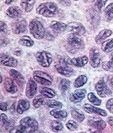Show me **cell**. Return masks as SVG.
<instances>
[{
    "mask_svg": "<svg viewBox=\"0 0 113 133\" xmlns=\"http://www.w3.org/2000/svg\"><path fill=\"white\" fill-rule=\"evenodd\" d=\"M84 44L80 35L76 34H70L68 35L65 47L71 54H75L76 52L84 48Z\"/></svg>",
    "mask_w": 113,
    "mask_h": 133,
    "instance_id": "obj_1",
    "label": "cell"
},
{
    "mask_svg": "<svg viewBox=\"0 0 113 133\" xmlns=\"http://www.w3.org/2000/svg\"><path fill=\"white\" fill-rule=\"evenodd\" d=\"M71 64V59L67 57H62L59 62V64H55V68L60 75L65 77H71L75 74V71L69 66Z\"/></svg>",
    "mask_w": 113,
    "mask_h": 133,
    "instance_id": "obj_2",
    "label": "cell"
},
{
    "mask_svg": "<svg viewBox=\"0 0 113 133\" xmlns=\"http://www.w3.org/2000/svg\"><path fill=\"white\" fill-rule=\"evenodd\" d=\"M36 10L37 14L43 17H53L57 13L58 7L53 2H46L39 5Z\"/></svg>",
    "mask_w": 113,
    "mask_h": 133,
    "instance_id": "obj_3",
    "label": "cell"
},
{
    "mask_svg": "<svg viewBox=\"0 0 113 133\" xmlns=\"http://www.w3.org/2000/svg\"><path fill=\"white\" fill-rule=\"evenodd\" d=\"M29 32L32 35L37 39H42L44 37L46 30L39 21L33 19L30 22L29 25Z\"/></svg>",
    "mask_w": 113,
    "mask_h": 133,
    "instance_id": "obj_4",
    "label": "cell"
},
{
    "mask_svg": "<svg viewBox=\"0 0 113 133\" xmlns=\"http://www.w3.org/2000/svg\"><path fill=\"white\" fill-rule=\"evenodd\" d=\"M20 124L25 129L27 133H35L39 128L37 120L30 117H26L21 119Z\"/></svg>",
    "mask_w": 113,
    "mask_h": 133,
    "instance_id": "obj_5",
    "label": "cell"
},
{
    "mask_svg": "<svg viewBox=\"0 0 113 133\" xmlns=\"http://www.w3.org/2000/svg\"><path fill=\"white\" fill-rule=\"evenodd\" d=\"M33 77H34L35 81L37 82L38 83L42 84V85L49 86L52 84V77L42 71L37 70V71L34 72Z\"/></svg>",
    "mask_w": 113,
    "mask_h": 133,
    "instance_id": "obj_6",
    "label": "cell"
},
{
    "mask_svg": "<svg viewBox=\"0 0 113 133\" xmlns=\"http://www.w3.org/2000/svg\"><path fill=\"white\" fill-rule=\"evenodd\" d=\"M36 59L39 65L43 67H49L52 62V55L45 51L37 52L36 54Z\"/></svg>",
    "mask_w": 113,
    "mask_h": 133,
    "instance_id": "obj_7",
    "label": "cell"
},
{
    "mask_svg": "<svg viewBox=\"0 0 113 133\" xmlns=\"http://www.w3.org/2000/svg\"><path fill=\"white\" fill-rule=\"evenodd\" d=\"M95 90L98 95L101 97H105L112 95V91L107 87L104 79H101L97 82L95 85Z\"/></svg>",
    "mask_w": 113,
    "mask_h": 133,
    "instance_id": "obj_8",
    "label": "cell"
},
{
    "mask_svg": "<svg viewBox=\"0 0 113 133\" xmlns=\"http://www.w3.org/2000/svg\"><path fill=\"white\" fill-rule=\"evenodd\" d=\"M27 23L24 19H19L12 24V30L14 34L19 35L26 31Z\"/></svg>",
    "mask_w": 113,
    "mask_h": 133,
    "instance_id": "obj_9",
    "label": "cell"
},
{
    "mask_svg": "<svg viewBox=\"0 0 113 133\" xmlns=\"http://www.w3.org/2000/svg\"><path fill=\"white\" fill-rule=\"evenodd\" d=\"M90 65L92 67H97L101 62V55L99 49L93 47L90 51Z\"/></svg>",
    "mask_w": 113,
    "mask_h": 133,
    "instance_id": "obj_10",
    "label": "cell"
},
{
    "mask_svg": "<svg viewBox=\"0 0 113 133\" xmlns=\"http://www.w3.org/2000/svg\"><path fill=\"white\" fill-rule=\"evenodd\" d=\"M67 29H68V31L72 32L73 34L78 35H84L86 32L84 26L81 23L77 22H72L68 24L67 25Z\"/></svg>",
    "mask_w": 113,
    "mask_h": 133,
    "instance_id": "obj_11",
    "label": "cell"
},
{
    "mask_svg": "<svg viewBox=\"0 0 113 133\" xmlns=\"http://www.w3.org/2000/svg\"><path fill=\"white\" fill-rule=\"evenodd\" d=\"M17 60L6 54H0V64L6 66H10V67H15L17 65Z\"/></svg>",
    "mask_w": 113,
    "mask_h": 133,
    "instance_id": "obj_12",
    "label": "cell"
},
{
    "mask_svg": "<svg viewBox=\"0 0 113 133\" xmlns=\"http://www.w3.org/2000/svg\"><path fill=\"white\" fill-rule=\"evenodd\" d=\"M87 91L84 89H79L75 90L74 92L70 95V101L74 103H77L81 102L85 97Z\"/></svg>",
    "mask_w": 113,
    "mask_h": 133,
    "instance_id": "obj_13",
    "label": "cell"
},
{
    "mask_svg": "<svg viewBox=\"0 0 113 133\" xmlns=\"http://www.w3.org/2000/svg\"><path fill=\"white\" fill-rule=\"evenodd\" d=\"M37 91V84L33 79H29L28 83L26 84V95L28 98H32L36 95Z\"/></svg>",
    "mask_w": 113,
    "mask_h": 133,
    "instance_id": "obj_14",
    "label": "cell"
},
{
    "mask_svg": "<svg viewBox=\"0 0 113 133\" xmlns=\"http://www.w3.org/2000/svg\"><path fill=\"white\" fill-rule=\"evenodd\" d=\"M9 75L11 76L12 79L15 81V82H16L19 87H24V85L25 84V79L23 77V76L22 75L21 73L15 70H11L9 71Z\"/></svg>",
    "mask_w": 113,
    "mask_h": 133,
    "instance_id": "obj_15",
    "label": "cell"
},
{
    "mask_svg": "<svg viewBox=\"0 0 113 133\" xmlns=\"http://www.w3.org/2000/svg\"><path fill=\"white\" fill-rule=\"evenodd\" d=\"M87 17L88 21L90 22V23L92 26H97L99 22V15L98 12L95 9H90L87 12Z\"/></svg>",
    "mask_w": 113,
    "mask_h": 133,
    "instance_id": "obj_16",
    "label": "cell"
},
{
    "mask_svg": "<svg viewBox=\"0 0 113 133\" xmlns=\"http://www.w3.org/2000/svg\"><path fill=\"white\" fill-rule=\"evenodd\" d=\"M88 124L92 128L101 130V131L106 127V122L101 119H90L88 121Z\"/></svg>",
    "mask_w": 113,
    "mask_h": 133,
    "instance_id": "obj_17",
    "label": "cell"
},
{
    "mask_svg": "<svg viewBox=\"0 0 113 133\" xmlns=\"http://www.w3.org/2000/svg\"><path fill=\"white\" fill-rule=\"evenodd\" d=\"M84 109L88 113H95V114H97L99 115L103 116V117L107 115V113L105 110L97 108L94 106H92L91 104H85L84 105Z\"/></svg>",
    "mask_w": 113,
    "mask_h": 133,
    "instance_id": "obj_18",
    "label": "cell"
},
{
    "mask_svg": "<svg viewBox=\"0 0 113 133\" xmlns=\"http://www.w3.org/2000/svg\"><path fill=\"white\" fill-rule=\"evenodd\" d=\"M50 28L56 33H61L67 29V24L60 22L53 21L50 24Z\"/></svg>",
    "mask_w": 113,
    "mask_h": 133,
    "instance_id": "obj_19",
    "label": "cell"
},
{
    "mask_svg": "<svg viewBox=\"0 0 113 133\" xmlns=\"http://www.w3.org/2000/svg\"><path fill=\"white\" fill-rule=\"evenodd\" d=\"M4 87L6 90L8 92L11 93V94H14V93L17 92V84H15V81L10 78H6L4 80Z\"/></svg>",
    "mask_w": 113,
    "mask_h": 133,
    "instance_id": "obj_20",
    "label": "cell"
},
{
    "mask_svg": "<svg viewBox=\"0 0 113 133\" xmlns=\"http://www.w3.org/2000/svg\"><path fill=\"white\" fill-rule=\"evenodd\" d=\"M6 14L9 17L12 18V19H17V18L21 17L22 12V10L19 7L12 6L6 10Z\"/></svg>",
    "mask_w": 113,
    "mask_h": 133,
    "instance_id": "obj_21",
    "label": "cell"
},
{
    "mask_svg": "<svg viewBox=\"0 0 113 133\" xmlns=\"http://www.w3.org/2000/svg\"><path fill=\"white\" fill-rule=\"evenodd\" d=\"M112 32L110 29H103V30H102L101 32L99 33L98 35H97V37L95 38V42L97 44H101L102 42L103 43V42L107 37H110L112 35Z\"/></svg>",
    "mask_w": 113,
    "mask_h": 133,
    "instance_id": "obj_22",
    "label": "cell"
},
{
    "mask_svg": "<svg viewBox=\"0 0 113 133\" xmlns=\"http://www.w3.org/2000/svg\"><path fill=\"white\" fill-rule=\"evenodd\" d=\"M30 107V103L29 100L26 99H20L18 102L17 106V112L19 114H23L26 110H28Z\"/></svg>",
    "mask_w": 113,
    "mask_h": 133,
    "instance_id": "obj_23",
    "label": "cell"
},
{
    "mask_svg": "<svg viewBox=\"0 0 113 133\" xmlns=\"http://www.w3.org/2000/svg\"><path fill=\"white\" fill-rule=\"evenodd\" d=\"M88 62V58L86 56H82L80 57H76L71 59V64L75 66L82 67Z\"/></svg>",
    "mask_w": 113,
    "mask_h": 133,
    "instance_id": "obj_24",
    "label": "cell"
},
{
    "mask_svg": "<svg viewBox=\"0 0 113 133\" xmlns=\"http://www.w3.org/2000/svg\"><path fill=\"white\" fill-rule=\"evenodd\" d=\"M36 0H24L21 3V6L26 12H31L35 6Z\"/></svg>",
    "mask_w": 113,
    "mask_h": 133,
    "instance_id": "obj_25",
    "label": "cell"
},
{
    "mask_svg": "<svg viewBox=\"0 0 113 133\" xmlns=\"http://www.w3.org/2000/svg\"><path fill=\"white\" fill-rule=\"evenodd\" d=\"M50 115L53 116L55 118L59 119H62L66 118L68 115L67 112L65 110H52L50 112Z\"/></svg>",
    "mask_w": 113,
    "mask_h": 133,
    "instance_id": "obj_26",
    "label": "cell"
},
{
    "mask_svg": "<svg viewBox=\"0 0 113 133\" xmlns=\"http://www.w3.org/2000/svg\"><path fill=\"white\" fill-rule=\"evenodd\" d=\"M71 114L73 117L79 122H82L85 117L84 113L82 112L81 110H78L77 108H73L72 110H71Z\"/></svg>",
    "mask_w": 113,
    "mask_h": 133,
    "instance_id": "obj_27",
    "label": "cell"
},
{
    "mask_svg": "<svg viewBox=\"0 0 113 133\" xmlns=\"http://www.w3.org/2000/svg\"><path fill=\"white\" fill-rule=\"evenodd\" d=\"M102 49L106 53L113 51V38L103 42L102 44Z\"/></svg>",
    "mask_w": 113,
    "mask_h": 133,
    "instance_id": "obj_28",
    "label": "cell"
},
{
    "mask_svg": "<svg viewBox=\"0 0 113 133\" xmlns=\"http://www.w3.org/2000/svg\"><path fill=\"white\" fill-rule=\"evenodd\" d=\"M104 17L107 21H111L113 19V2L110 3L104 9Z\"/></svg>",
    "mask_w": 113,
    "mask_h": 133,
    "instance_id": "obj_29",
    "label": "cell"
},
{
    "mask_svg": "<svg viewBox=\"0 0 113 133\" xmlns=\"http://www.w3.org/2000/svg\"><path fill=\"white\" fill-rule=\"evenodd\" d=\"M40 93L44 97H46L47 98H52L56 95V92L55 90L52 89L48 88V87H42L41 88Z\"/></svg>",
    "mask_w": 113,
    "mask_h": 133,
    "instance_id": "obj_30",
    "label": "cell"
},
{
    "mask_svg": "<svg viewBox=\"0 0 113 133\" xmlns=\"http://www.w3.org/2000/svg\"><path fill=\"white\" fill-rule=\"evenodd\" d=\"M87 82V77L86 75H80L76 79L74 82V87L76 88L78 87H82L84 84H86V82Z\"/></svg>",
    "mask_w": 113,
    "mask_h": 133,
    "instance_id": "obj_31",
    "label": "cell"
},
{
    "mask_svg": "<svg viewBox=\"0 0 113 133\" xmlns=\"http://www.w3.org/2000/svg\"><path fill=\"white\" fill-rule=\"evenodd\" d=\"M19 44L25 46H32L34 45V41L28 36H24L19 39Z\"/></svg>",
    "mask_w": 113,
    "mask_h": 133,
    "instance_id": "obj_32",
    "label": "cell"
},
{
    "mask_svg": "<svg viewBox=\"0 0 113 133\" xmlns=\"http://www.w3.org/2000/svg\"><path fill=\"white\" fill-rule=\"evenodd\" d=\"M59 90L62 93H65L67 90H70V82L67 79H62L59 83Z\"/></svg>",
    "mask_w": 113,
    "mask_h": 133,
    "instance_id": "obj_33",
    "label": "cell"
},
{
    "mask_svg": "<svg viewBox=\"0 0 113 133\" xmlns=\"http://www.w3.org/2000/svg\"><path fill=\"white\" fill-rule=\"evenodd\" d=\"M51 128L52 130L55 132H58L59 131H61L63 129V124H62L60 122L57 121H52L51 122Z\"/></svg>",
    "mask_w": 113,
    "mask_h": 133,
    "instance_id": "obj_34",
    "label": "cell"
},
{
    "mask_svg": "<svg viewBox=\"0 0 113 133\" xmlns=\"http://www.w3.org/2000/svg\"><path fill=\"white\" fill-rule=\"evenodd\" d=\"M87 98L89 99V101L91 102V103H92L93 104H95V105H100L101 104V100L98 99L95 95V94L92 92H90L88 94V95H87Z\"/></svg>",
    "mask_w": 113,
    "mask_h": 133,
    "instance_id": "obj_35",
    "label": "cell"
},
{
    "mask_svg": "<svg viewBox=\"0 0 113 133\" xmlns=\"http://www.w3.org/2000/svg\"><path fill=\"white\" fill-rule=\"evenodd\" d=\"M46 104L49 107H52V108H56V109H59L62 108L63 104L61 103L60 102L57 101V100H48L46 102Z\"/></svg>",
    "mask_w": 113,
    "mask_h": 133,
    "instance_id": "obj_36",
    "label": "cell"
},
{
    "mask_svg": "<svg viewBox=\"0 0 113 133\" xmlns=\"http://www.w3.org/2000/svg\"><path fill=\"white\" fill-rule=\"evenodd\" d=\"M44 98L43 97L37 96L33 100V105L35 108H39L44 104Z\"/></svg>",
    "mask_w": 113,
    "mask_h": 133,
    "instance_id": "obj_37",
    "label": "cell"
},
{
    "mask_svg": "<svg viewBox=\"0 0 113 133\" xmlns=\"http://www.w3.org/2000/svg\"><path fill=\"white\" fill-rule=\"evenodd\" d=\"M0 125L2 127L9 126V122L8 120V117L5 114H1L0 115Z\"/></svg>",
    "mask_w": 113,
    "mask_h": 133,
    "instance_id": "obj_38",
    "label": "cell"
},
{
    "mask_svg": "<svg viewBox=\"0 0 113 133\" xmlns=\"http://www.w3.org/2000/svg\"><path fill=\"white\" fill-rule=\"evenodd\" d=\"M9 133H27L25 129L24 128L21 124L12 127L11 130H9Z\"/></svg>",
    "mask_w": 113,
    "mask_h": 133,
    "instance_id": "obj_39",
    "label": "cell"
},
{
    "mask_svg": "<svg viewBox=\"0 0 113 133\" xmlns=\"http://www.w3.org/2000/svg\"><path fill=\"white\" fill-rule=\"evenodd\" d=\"M107 2V0H95L94 5L98 10H101Z\"/></svg>",
    "mask_w": 113,
    "mask_h": 133,
    "instance_id": "obj_40",
    "label": "cell"
},
{
    "mask_svg": "<svg viewBox=\"0 0 113 133\" xmlns=\"http://www.w3.org/2000/svg\"><path fill=\"white\" fill-rule=\"evenodd\" d=\"M67 127L70 130V131H73V130H75L77 129L78 127V124L76 123L75 122H74L73 120H70L67 122L66 124Z\"/></svg>",
    "mask_w": 113,
    "mask_h": 133,
    "instance_id": "obj_41",
    "label": "cell"
},
{
    "mask_svg": "<svg viewBox=\"0 0 113 133\" xmlns=\"http://www.w3.org/2000/svg\"><path fill=\"white\" fill-rule=\"evenodd\" d=\"M102 68L105 71L113 72V65L110 63V62H102Z\"/></svg>",
    "mask_w": 113,
    "mask_h": 133,
    "instance_id": "obj_42",
    "label": "cell"
},
{
    "mask_svg": "<svg viewBox=\"0 0 113 133\" xmlns=\"http://www.w3.org/2000/svg\"><path fill=\"white\" fill-rule=\"evenodd\" d=\"M106 107H107V110H109L110 112L113 114V98L110 99L107 101V104H106Z\"/></svg>",
    "mask_w": 113,
    "mask_h": 133,
    "instance_id": "obj_43",
    "label": "cell"
},
{
    "mask_svg": "<svg viewBox=\"0 0 113 133\" xmlns=\"http://www.w3.org/2000/svg\"><path fill=\"white\" fill-rule=\"evenodd\" d=\"M6 29V24L5 22L0 21V32H4Z\"/></svg>",
    "mask_w": 113,
    "mask_h": 133,
    "instance_id": "obj_44",
    "label": "cell"
},
{
    "mask_svg": "<svg viewBox=\"0 0 113 133\" xmlns=\"http://www.w3.org/2000/svg\"><path fill=\"white\" fill-rule=\"evenodd\" d=\"M8 107V104L6 102H1L0 103V110L2 111H6Z\"/></svg>",
    "mask_w": 113,
    "mask_h": 133,
    "instance_id": "obj_45",
    "label": "cell"
},
{
    "mask_svg": "<svg viewBox=\"0 0 113 133\" xmlns=\"http://www.w3.org/2000/svg\"><path fill=\"white\" fill-rule=\"evenodd\" d=\"M57 1H58L59 3L64 6H68L70 4V2L69 0H57Z\"/></svg>",
    "mask_w": 113,
    "mask_h": 133,
    "instance_id": "obj_46",
    "label": "cell"
},
{
    "mask_svg": "<svg viewBox=\"0 0 113 133\" xmlns=\"http://www.w3.org/2000/svg\"><path fill=\"white\" fill-rule=\"evenodd\" d=\"M108 82L110 83V84L113 87V75H110L107 78Z\"/></svg>",
    "mask_w": 113,
    "mask_h": 133,
    "instance_id": "obj_47",
    "label": "cell"
},
{
    "mask_svg": "<svg viewBox=\"0 0 113 133\" xmlns=\"http://www.w3.org/2000/svg\"><path fill=\"white\" fill-rule=\"evenodd\" d=\"M90 130L92 133H102L101 130H97V129H95V128H92V127Z\"/></svg>",
    "mask_w": 113,
    "mask_h": 133,
    "instance_id": "obj_48",
    "label": "cell"
},
{
    "mask_svg": "<svg viewBox=\"0 0 113 133\" xmlns=\"http://www.w3.org/2000/svg\"><path fill=\"white\" fill-rule=\"evenodd\" d=\"M108 122H109L110 125H111V126L113 127V118L112 117H110V118L108 119Z\"/></svg>",
    "mask_w": 113,
    "mask_h": 133,
    "instance_id": "obj_49",
    "label": "cell"
},
{
    "mask_svg": "<svg viewBox=\"0 0 113 133\" xmlns=\"http://www.w3.org/2000/svg\"><path fill=\"white\" fill-rule=\"evenodd\" d=\"M110 63L112 64L113 65V52L110 55Z\"/></svg>",
    "mask_w": 113,
    "mask_h": 133,
    "instance_id": "obj_50",
    "label": "cell"
},
{
    "mask_svg": "<svg viewBox=\"0 0 113 133\" xmlns=\"http://www.w3.org/2000/svg\"><path fill=\"white\" fill-rule=\"evenodd\" d=\"M14 0H6V2H5V3L6 4H11L13 2Z\"/></svg>",
    "mask_w": 113,
    "mask_h": 133,
    "instance_id": "obj_51",
    "label": "cell"
},
{
    "mask_svg": "<svg viewBox=\"0 0 113 133\" xmlns=\"http://www.w3.org/2000/svg\"><path fill=\"white\" fill-rule=\"evenodd\" d=\"M2 82V76H1V75H0V83Z\"/></svg>",
    "mask_w": 113,
    "mask_h": 133,
    "instance_id": "obj_52",
    "label": "cell"
},
{
    "mask_svg": "<svg viewBox=\"0 0 113 133\" xmlns=\"http://www.w3.org/2000/svg\"><path fill=\"white\" fill-rule=\"evenodd\" d=\"M35 133H44V132H38V130H37V132H35Z\"/></svg>",
    "mask_w": 113,
    "mask_h": 133,
    "instance_id": "obj_53",
    "label": "cell"
},
{
    "mask_svg": "<svg viewBox=\"0 0 113 133\" xmlns=\"http://www.w3.org/2000/svg\"><path fill=\"white\" fill-rule=\"evenodd\" d=\"M85 2H90V1H92V0H84Z\"/></svg>",
    "mask_w": 113,
    "mask_h": 133,
    "instance_id": "obj_54",
    "label": "cell"
},
{
    "mask_svg": "<svg viewBox=\"0 0 113 133\" xmlns=\"http://www.w3.org/2000/svg\"><path fill=\"white\" fill-rule=\"evenodd\" d=\"M74 1H78V0H74Z\"/></svg>",
    "mask_w": 113,
    "mask_h": 133,
    "instance_id": "obj_55",
    "label": "cell"
}]
</instances>
